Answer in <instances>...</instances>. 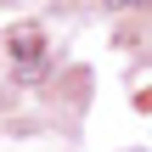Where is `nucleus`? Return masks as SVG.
I'll return each instance as SVG.
<instances>
[{"label": "nucleus", "mask_w": 152, "mask_h": 152, "mask_svg": "<svg viewBox=\"0 0 152 152\" xmlns=\"http://www.w3.org/2000/svg\"><path fill=\"white\" fill-rule=\"evenodd\" d=\"M11 73L23 85H39L51 73V51H45V34L39 28H17L11 34Z\"/></svg>", "instance_id": "nucleus-1"}]
</instances>
